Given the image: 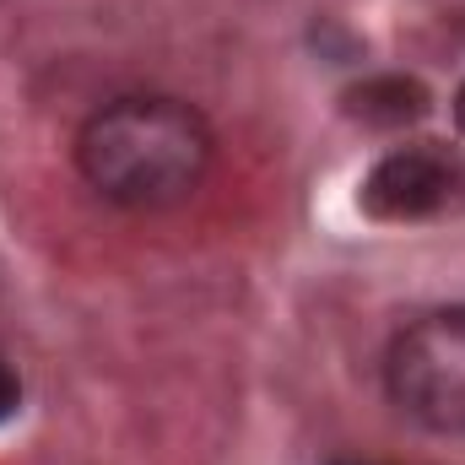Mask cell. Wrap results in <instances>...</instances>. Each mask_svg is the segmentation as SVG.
Masks as SVG:
<instances>
[{"instance_id":"obj_1","label":"cell","mask_w":465,"mask_h":465,"mask_svg":"<svg viewBox=\"0 0 465 465\" xmlns=\"http://www.w3.org/2000/svg\"><path fill=\"white\" fill-rule=\"evenodd\" d=\"M82 179L130 212H163L201 190L212 124L179 98H114L76 135Z\"/></svg>"},{"instance_id":"obj_2","label":"cell","mask_w":465,"mask_h":465,"mask_svg":"<svg viewBox=\"0 0 465 465\" xmlns=\"http://www.w3.org/2000/svg\"><path fill=\"white\" fill-rule=\"evenodd\" d=\"M384 379L411 422L465 439V303L411 320L384 357Z\"/></svg>"},{"instance_id":"obj_3","label":"cell","mask_w":465,"mask_h":465,"mask_svg":"<svg viewBox=\"0 0 465 465\" xmlns=\"http://www.w3.org/2000/svg\"><path fill=\"white\" fill-rule=\"evenodd\" d=\"M465 195V173L455 157L428 152V146H401L373 163L362 179V212L379 223H422L450 212Z\"/></svg>"},{"instance_id":"obj_4","label":"cell","mask_w":465,"mask_h":465,"mask_svg":"<svg viewBox=\"0 0 465 465\" xmlns=\"http://www.w3.org/2000/svg\"><path fill=\"white\" fill-rule=\"evenodd\" d=\"M347 114L373 124V130H401L428 114V87L411 76H368L362 87L347 93Z\"/></svg>"},{"instance_id":"obj_5","label":"cell","mask_w":465,"mask_h":465,"mask_svg":"<svg viewBox=\"0 0 465 465\" xmlns=\"http://www.w3.org/2000/svg\"><path fill=\"white\" fill-rule=\"evenodd\" d=\"M16 406H22V384H16V373L5 368V357H0V422H11Z\"/></svg>"},{"instance_id":"obj_6","label":"cell","mask_w":465,"mask_h":465,"mask_svg":"<svg viewBox=\"0 0 465 465\" xmlns=\"http://www.w3.org/2000/svg\"><path fill=\"white\" fill-rule=\"evenodd\" d=\"M455 119H460V130H465V87H460V98H455Z\"/></svg>"}]
</instances>
